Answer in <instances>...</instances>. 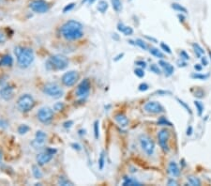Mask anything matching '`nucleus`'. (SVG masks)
<instances>
[{"instance_id": "obj_21", "label": "nucleus", "mask_w": 211, "mask_h": 186, "mask_svg": "<svg viewBox=\"0 0 211 186\" xmlns=\"http://www.w3.org/2000/svg\"><path fill=\"white\" fill-rule=\"evenodd\" d=\"M108 8H109V5H108V3L106 1H105V0H101V1H99L98 6H97V9L101 13L106 12Z\"/></svg>"}, {"instance_id": "obj_53", "label": "nucleus", "mask_w": 211, "mask_h": 186, "mask_svg": "<svg viewBox=\"0 0 211 186\" xmlns=\"http://www.w3.org/2000/svg\"><path fill=\"white\" fill-rule=\"evenodd\" d=\"M191 134H193V128L190 126L188 128V130H187V135H190Z\"/></svg>"}, {"instance_id": "obj_61", "label": "nucleus", "mask_w": 211, "mask_h": 186, "mask_svg": "<svg viewBox=\"0 0 211 186\" xmlns=\"http://www.w3.org/2000/svg\"><path fill=\"white\" fill-rule=\"evenodd\" d=\"M86 1H87V2H88V0H83V1H82V3L84 4V3H85Z\"/></svg>"}, {"instance_id": "obj_60", "label": "nucleus", "mask_w": 211, "mask_h": 186, "mask_svg": "<svg viewBox=\"0 0 211 186\" xmlns=\"http://www.w3.org/2000/svg\"><path fill=\"white\" fill-rule=\"evenodd\" d=\"M95 1H96V0H88V3H89V4H93Z\"/></svg>"}, {"instance_id": "obj_46", "label": "nucleus", "mask_w": 211, "mask_h": 186, "mask_svg": "<svg viewBox=\"0 0 211 186\" xmlns=\"http://www.w3.org/2000/svg\"><path fill=\"white\" fill-rule=\"evenodd\" d=\"M180 56H181L182 59H185V60L190 59V56H189L185 51H181V52H180Z\"/></svg>"}, {"instance_id": "obj_56", "label": "nucleus", "mask_w": 211, "mask_h": 186, "mask_svg": "<svg viewBox=\"0 0 211 186\" xmlns=\"http://www.w3.org/2000/svg\"><path fill=\"white\" fill-rule=\"evenodd\" d=\"M6 127L7 126V123L4 121V120H0V127Z\"/></svg>"}, {"instance_id": "obj_33", "label": "nucleus", "mask_w": 211, "mask_h": 186, "mask_svg": "<svg viewBox=\"0 0 211 186\" xmlns=\"http://www.w3.org/2000/svg\"><path fill=\"white\" fill-rule=\"evenodd\" d=\"M191 77L193 79H199V80H206L208 78V74H201L199 73H195L191 74Z\"/></svg>"}, {"instance_id": "obj_49", "label": "nucleus", "mask_w": 211, "mask_h": 186, "mask_svg": "<svg viewBox=\"0 0 211 186\" xmlns=\"http://www.w3.org/2000/svg\"><path fill=\"white\" fill-rule=\"evenodd\" d=\"M71 147H72L74 150H81V146L79 144H77V143H72Z\"/></svg>"}, {"instance_id": "obj_62", "label": "nucleus", "mask_w": 211, "mask_h": 186, "mask_svg": "<svg viewBox=\"0 0 211 186\" xmlns=\"http://www.w3.org/2000/svg\"><path fill=\"white\" fill-rule=\"evenodd\" d=\"M209 56H210V58H211V52H209Z\"/></svg>"}, {"instance_id": "obj_30", "label": "nucleus", "mask_w": 211, "mask_h": 186, "mask_svg": "<svg viewBox=\"0 0 211 186\" xmlns=\"http://www.w3.org/2000/svg\"><path fill=\"white\" fill-rule=\"evenodd\" d=\"M57 183H58V185H73L72 182H71L68 179H67L66 177H64V176H61V177L59 178L58 181H57Z\"/></svg>"}, {"instance_id": "obj_26", "label": "nucleus", "mask_w": 211, "mask_h": 186, "mask_svg": "<svg viewBox=\"0 0 211 186\" xmlns=\"http://www.w3.org/2000/svg\"><path fill=\"white\" fill-rule=\"evenodd\" d=\"M193 50H194V52H195L197 57H201V56H202L205 54L204 49H203L202 47H201L199 44L193 43Z\"/></svg>"}, {"instance_id": "obj_48", "label": "nucleus", "mask_w": 211, "mask_h": 186, "mask_svg": "<svg viewBox=\"0 0 211 186\" xmlns=\"http://www.w3.org/2000/svg\"><path fill=\"white\" fill-rule=\"evenodd\" d=\"M135 64L137 65V66H139V67H141V68H146L147 67V63L143 61V60H137L136 62H135Z\"/></svg>"}, {"instance_id": "obj_18", "label": "nucleus", "mask_w": 211, "mask_h": 186, "mask_svg": "<svg viewBox=\"0 0 211 186\" xmlns=\"http://www.w3.org/2000/svg\"><path fill=\"white\" fill-rule=\"evenodd\" d=\"M13 64V57L11 55H4L0 58V67H11Z\"/></svg>"}, {"instance_id": "obj_23", "label": "nucleus", "mask_w": 211, "mask_h": 186, "mask_svg": "<svg viewBox=\"0 0 211 186\" xmlns=\"http://www.w3.org/2000/svg\"><path fill=\"white\" fill-rule=\"evenodd\" d=\"M122 185L124 186H127V185H130V186H136V185H142L139 181H135L134 179H131V178H128V177H125L124 178V181L122 183Z\"/></svg>"}, {"instance_id": "obj_43", "label": "nucleus", "mask_w": 211, "mask_h": 186, "mask_svg": "<svg viewBox=\"0 0 211 186\" xmlns=\"http://www.w3.org/2000/svg\"><path fill=\"white\" fill-rule=\"evenodd\" d=\"M177 102H178V103H179L182 106H183L184 108H185V109H186V110H187L190 114H191V110H190V106H189L186 103H184L183 101H181V100H179V99H177Z\"/></svg>"}, {"instance_id": "obj_58", "label": "nucleus", "mask_w": 211, "mask_h": 186, "mask_svg": "<svg viewBox=\"0 0 211 186\" xmlns=\"http://www.w3.org/2000/svg\"><path fill=\"white\" fill-rule=\"evenodd\" d=\"M146 38H147V39H148V40H149V41H153V42H157V40H156V39H153V38H150V37H148V36H147Z\"/></svg>"}, {"instance_id": "obj_4", "label": "nucleus", "mask_w": 211, "mask_h": 186, "mask_svg": "<svg viewBox=\"0 0 211 186\" xmlns=\"http://www.w3.org/2000/svg\"><path fill=\"white\" fill-rule=\"evenodd\" d=\"M35 106V100L30 94H23L17 101V108L23 113L29 112Z\"/></svg>"}, {"instance_id": "obj_47", "label": "nucleus", "mask_w": 211, "mask_h": 186, "mask_svg": "<svg viewBox=\"0 0 211 186\" xmlns=\"http://www.w3.org/2000/svg\"><path fill=\"white\" fill-rule=\"evenodd\" d=\"M6 40H7V37H6V35H5L3 32H1V31H0V44L4 43V42H6Z\"/></svg>"}, {"instance_id": "obj_32", "label": "nucleus", "mask_w": 211, "mask_h": 186, "mask_svg": "<svg viewBox=\"0 0 211 186\" xmlns=\"http://www.w3.org/2000/svg\"><path fill=\"white\" fill-rule=\"evenodd\" d=\"M194 104H195V107H196V109H197L198 115L199 116H202L203 111H204V105H203V103H201V102H199V101H195Z\"/></svg>"}, {"instance_id": "obj_7", "label": "nucleus", "mask_w": 211, "mask_h": 186, "mask_svg": "<svg viewBox=\"0 0 211 186\" xmlns=\"http://www.w3.org/2000/svg\"><path fill=\"white\" fill-rule=\"evenodd\" d=\"M30 9L35 13H46L51 8L50 4L45 0H31L29 3Z\"/></svg>"}, {"instance_id": "obj_17", "label": "nucleus", "mask_w": 211, "mask_h": 186, "mask_svg": "<svg viewBox=\"0 0 211 186\" xmlns=\"http://www.w3.org/2000/svg\"><path fill=\"white\" fill-rule=\"evenodd\" d=\"M114 120H116L121 127H126L129 124V120L126 117V115H124L122 113H118L114 116Z\"/></svg>"}, {"instance_id": "obj_57", "label": "nucleus", "mask_w": 211, "mask_h": 186, "mask_svg": "<svg viewBox=\"0 0 211 186\" xmlns=\"http://www.w3.org/2000/svg\"><path fill=\"white\" fill-rule=\"evenodd\" d=\"M177 64H178L179 67H181V66H182V67H185V66H186V63H185V62H180V61H178Z\"/></svg>"}, {"instance_id": "obj_52", "label": "nucleus", "mask_w": 211, "mask_h": 186, "mask_svg": "<svg viewBox=\"0 0 211 186\" xmlns=\"http://www.w3.org/2000/svg\"><path fill=\"white\" fill-rule=\"evenodd\" d=\"M194 69H195L196 71L200 72V71H202V66H200V64H196V65L194 66Z\"/></svg>"}, {"instance_id": "obj_14", "label": "nucleus", "mask_w": 211, "mask_h": 186, "mask_svg": "<svg viewBox=\"0 0 211 186\" xmlns=\"http://www.w3.org/2000/svg\"><path fill=\"white\" fill-rule=\"evenodd\" d=\"M47 139V134L43 131H38L35 135V139L31 142V145L35 149H41L44 146Z\"/></svg>"}, {"instance_id": "obj_38", "label": "nucleus", "mask_w": 211, "mask_h": 186, "mask_svg": "<svg viewBox=\"0 0 211 186\" xmlns=\"http://www.w3.org/2000/svg\"><path fill=\"white\" fill-rule=\"evenodd\" d=\"M74 7H75V3H70V4H68V5H66V6L64 7V8H63V12H64V13H67V12H69L72 11V9L74 8Z\"/></svg>"}, {"instance_id": "obj_59", "label": "nucleus", "mask_w": 211, "mask_h": 186, "mask_svg": "<svg viewBox=\"0 0 211 186\" xmlns=\"http://www.w3.org/2000/svg\"><path fill=\"white\" fill-rule=\"evenodd\" d=\"M2 163V152H1V150H0V164Z\"/></svg>"}, {"instance_id": "obj_31", "label": "nucleus", "mask_w": 211, "mask_h": 186, "mask_svg": "<svg viewBox=\"0 0 211 186\" xmlns=\"http://www.w3.org/2000/svg\"><path fill=\"white\" fill-rule=\"evenodd\" d=\"M104 164H105V155H104V152L101 151V155H100V158H99V168H100V170L103 169Z\"/></svg>"}, {"instance_id": "obj_55", "label": "nucleus", "mask_w": 211, "mask_h": 186, "mask_svg": "<svg viewBox=\"0 0 211 186\" xmlns=\"http://www.w3.org/2000/svg\"><path fill=\"white\" fill-rule=\"evenodd\" d=\"M124 56V54H119V55H118L116 58H114V61H118V60L120 59V58H122V56Z\"/></svg>"}, {"instance_id": "obj_44", "label": "nucleus", "mask_w": 211, "mask_h": 186, "mask_svg": "<svg viewBox=\"0 0 211 186\" xmlns=\"http://www.w3.org/2000/svg\"><path fill=\"white\" fill-rule=\"evenodd\" d=\"M23 47H21V46H16L15 48H14V55L16 56V57L21 54V52L23 51Z\"/></svg>"}, {"instance_id": "obj_24", "label": "nucleus", "mask_w": 211, "mask_h": 186, "mask_svg": "<svg viewBox=\"0 0 211 186\" xmlns=\"http://www.w3.org/2000/svg\"><path fill=\"white\" fill-rule=\"evenodd\" d=\"M112 2V7L114 9V12H120L122 9V2L121 0H111Z\"/></svg>"}, {"instance_id": "obj_39", "label": "nucleus", "mask_w": 211, "mask_h": 186, "mask_svg": "<svg viewBox=\"0 0 211 186\" xmlns=\"http://www.w3.org/2000/svg\"><path fill=\"white\" fill-rule=\"evenodd\" d=\"M134 73H135V75L138 76L139 78H143L145 76V72H143L142 68H137V69L134 70Z\"/></svg>"}, {"instance_id": "obj_5", "label": "nucleus", "mask_w": 211, "mask_h": 186, "mask_svg": "<svg viewBox=\"0 0 211 186\" xmlns=\"http://www.w3.org/2000/svg\"><path fill=\"white\" fill-rule=\"evenodd\" d=\"M43 92L47 96H49L54 99H59L64 94L63 90L60 87L59 85H57L56 83L49 82L46 83L43 86Z\"/></svg>"}, {"instance_id": "obj_27", "label": "nucleus", "mask_w": 211, "mask_h": 186, "mask_svg": "<svg viewBox=\"0 0 211 186\" xmlns=\"http://www.w3.org/2000/svg\"><path fill=\"white\" fill-rule=\"evenodd\" d=\"M172 8H174L175 11H176V12H182V13H187V8H184L183 6H181L178 3L172 4Z\"/></svg>"}, {"instance_id": "obj_37", "label": "nucleus", "mask_w": 211, "mask_h": 186, "mask_svg": "<svg viewBox=\"0 0 211 186\" xmlns=\"http://www.w3.org/2000/svg\"><path fill=\"white\" fill-rule=\"evenodd\" d=\"M158 124L159 125H167V126H172V123L170 121H168L166 120V117H160V120H158Z\"/></svg>"}, {"instance_id": "obj_40", "label": "nucleus", "mask_w": 211, "mask_h": 186, "mask_svg": "<svg viewBox=\"0 0 211 186\" xmlns=\"http://www.w3.org/2000/svg\"><path fill=\"white\" fill-rule=\"evenodd\" d=\"M138 90H139V91H147L149 90V86L147 83H142L139 85Z\"/></svg>"}, {"instance_id": "obj_42", "label": "nucleus", "mask_w": 211, "mask_h": 186, "mask_svg": "<svg viewBox=\"0 0 211 186\" xmlns=\"http://www.w3.org/2000/svg\"><path fill=\"white\" fill-rule=\"evenodd\" d=\"M150 71L156 74H160V70L159 69V67L156 64H152L150 66Z\"/></svg>"}, {"instance_id": "obj_35", "label": "nucleus", "mask_w": 211, "mask_h": 186, "mask_svg": "<svg viewBox=\"0 0 211 186\" xmlns=\"http://www.w3.org/2000/svg\"><path fill=\"white\" fill-rule=\"evenodd\" d=\"M99 120H95L94 122V135H95V138L98 139L99 138V135H100V128H99Z\"/></svg>"}, {"instance_id": "obj_10", "label": "nucleus", "mask_w": 211, "mask_h": 186, "mask_svg": "<svg viewBox=\"0 0 211 186\" xmlns=\"http://www.w3.org/2000/svg\"><path fill=\"white\" fill-rule=\"evenodd\" d=\"M79 79V73L76 71H70L68 73H66L63 74L61 80H62V84L65 86L71 87L72 86H74L76 84V82Z\"/></svg>"}, {"instance_id": "obj_12", "label": "nucleus", "mask_w": 211, "mask_h": 186, "mask_svg": "<svg viewBox=\"0 0 211 186\" xmlns=\"http://www.w3.org/2000/svg\"><path fill=\"white\" fill-rule=\"evenodd\" d=\"M146 112L150 114H160L164 112V108L158 102H148L143 106Z\"/></svg>"}, {"instance_id": "obj_45", "label": "nucleus", "mask_w": 211, "mask_h": 186, "mask_svg": "<svg viewBox=\"0 0 211 186\" xmlns=\"http://www.w3.org/2000/svg\"><path fill=\"white\" fill-rule=\"evenodd\" d=\"M72 125H73V121L72 120H68V121H66V122L63 123V127H64V128H66V129L71 128Z\"/></svg>"}, {"instance_id": "obj_15", "label": "nucleus", "mask_w": 211, "mask_h": 186, "mask_svg": "<svg viewBox=\"0 0 211 186\" xmlns=\"http://www.w3.org/2000/svg\"><path fill=\"white\" fill-rule=\"evenodd\" d=\"M0 97L4 101H11L14 97V87L12 86H6L0 90Z\"/></svg>"}, {"instance_id": "obj_19", "label": "nucleus", "mask_w": 211, "mask_h": 186, "mask_svg": "<svg viewBox=\"0 0 211 186\" xmlns=\"http://www.w3.org/2000/svg\"><path fill=\"white\" fill-rule=\"evenodd\" d=\"M168 170L169 173L173 176V177H178L180 175V170L178 168V165L176 162H170L168 165Z\"/></svg>"}, {"instance_id": "obj_3", "label": "nucleus", "mask_w": 211, "mask_h": 186, "mask_svg": "<svg viewBox=\"0 0 211 186\" xmlns=\"http://www.w3.org/2000/svg\"><path fill=\"white\" fill-rule=\"evenodd\" d=\"M34 61V52L31 48H24L21 54L17 56L18 65L22 69H26Z\"/></svg>"}, {"instance_id": "obj_51", "label": "nucleus", "mask_w": 211, "mask_h": 186, "mask_svg": "<svg viewBox=\"0 0 211 186\" xmlns=\"http://www.w3.org/2000/svg\"><path fill=\"white\" fill-rule=\"evenodd\" d=\"M202 64H203L204 66H207V64H208V61H207V59H206V57H205V56H202Z\"/></svg>"}, {"instance_id": "obj_22", "label": "nucleus", "mask_w": 211, "mask_h": 186, "mask_svg": "<svg viewBox=\"0 0 211 186\" xmlns=\"http://www.w3.org/2000/svg\"><path fill=\"white\" fill-rule=\"evenodd\" d=\"M32 174H33V176H34V178L37 179V180L41 179L42 176H43L42 172H41V169L39 168V166L36 165V164H33V165H32Z\"/></svg>"}, {"instance_id": "obj_16", "label": "nucleus", "mask_w": 211, "mask_h": 186, "mask_svg": "<svg viewBox=\"0 0 211 186\" xmlns=\"http://www.w3.org/2000/svg\"><path fill=\"white\" fill-rule=\"evenodd\" d=\"M159 65H160V67L163 69L166 76H171L173 73H174L175 69H174V67H173V65H171L170 63H168L166 61H163V60H160Z\"/></svg>"}, {"instance_id": "obj_41", "label": "nucleus", "mask_w": 211, "mask_h": 186, "mask_svg": "<svg viewBox=\"0 0 211 186\" xmlns=\"http://www.w3.org/2000/svg\"><path fill=\"white\" fill-rule=\"evenodd\" d=\"M160 48L163 50L164 52H166L167 54H172V51H171V48L164 42H161L160 43Z\"/></svg>"}, {"instance_id": "obj_34", "label": "nucleus", "mask_w": 211, "mask_h": 186, "mask_svg": "<svg viewBox=\"0 0 211 186\" xmlns=\"http://www.w3.org/2000/svg\"><path fill=\"white\" fill-rule=\"evenodd\" d=\"M65 107V103L62 102H57L54 104V110L56 112H61Z\"/></svg>"}, {"instance_id": "obj_50", "label": "nucleus", "mask_w": 211, "mask_h": 186, "mask_svg": "<svg viewBox=\"0 0 211 186\" xmlns=\"http://www.w3.org/2000/svg\"><path fill=\"white\" fill-rule=\"evenodd\" d=\"M167 184L170 185V186H172V185H176L177 182H176L174 179H170V180L168 181V183H167Z\"/></svg>"}, {"instance_id": "obj_11", "label": "nucleus", "mask_w": 211, "mask_h": 186, "mask_svg": "<svg viewBox=\"0 0 211 186\" xmlns=\"http://www.w3.org/2000/svg\"><path fill=\"white\" fill-rule=\"evenodd\" d=\"M90 91V82L88 79H84L77 86L75 94L78 98H85Z\"/></svg>"}, {"instance_id": "obj_1", "label": "nucleus", "mask_w": 211, "mask_h": 186, "mask_svg": "<svg viewBox=\"0 0 211 186\" xmlns=\"http://www.w3.org/2000/svg\"><path fill=\"white\" fill-rule=\"evenodd\" d=\"M60 34L66 41H77L84 37L83 25L75 20L66 22L60 28Z\"/></svg>"}, {"instance_id": "obj_54", "label": "nucleus", "mask_w": 211, "mask_h": 186, "mask_svg": "<svg viewBox=\"0 0 211 186\" xmlns=\"http://www.w3.org/2000/svg\"><path fill=\"white\" fill-rule=\"evenodd\" d=\"M177 17L179 18L180 22H184V19H185V17L183 16V14H181V13H180V14H178V15H177Z\"/></svg>"}, {"instance_id": "obj_20", "label": "nucleus", "mask_w": 211, "mask_h": 186, "mask_svg": "<svg viewBox=\"0 0 211 186\" xmlns=\"http://www.w3.org/2000/svg\"><path fill=\"white\" fill-rule=\"evenodd\" d=\"M117 29L118 31L123 33L125 36H130L133 34V29L130 26H127L123 23H118L117 24Z\"/></svg>"}, {"instance_id": "obj_8", "label": "nucleus", "mask_w": 211, "mask_h": 186, "mask_svg": "<svg viewBox=\"0 0 211 186\" xmlns=\"http://www.w3.org/2000/svg\"><path fill=\"white\" fill-rule=\"evenodd\" d=\"M56 150L55 149H53V148H47L45 149L43 151L40 152L39 154L37 155V163L39 164L40 165H44L45 164L47 163H49L53 157H54V155L56 153Z\"/></svg>"}, {"instance_id": "obj_36", "label": "nucleus", "mask_w": 211, "mask_h": 186, "mask_svg": "<svg viewBox=\"0 0 211 186\" xmlns=\"http://www.w3.org/2000/svg\"><path fill=\"white\" fill-rule=\"evenodd\" d=\"M135 44L137 46H139L141 49H143V50H147V43L143 42V40H141V39H136L135 41Z\"/></svg>"}, {"instance_id": "obj_9", "label": "nucleus", "mask_w": 211, "mask_h": 186, "mask_svg": "<svg viewBox=\"0 0 211 186\" xmlns=\"http://www.w3.org/2000/svg\"><path fill=\"white\" fill-rule=\"evenodd\" d=\"M38 120L42 123H50L54 119V111L48 106H43L37 113Z\"/></svg>"}, {"instance_id": "obj_25", "label": "nucleus", "mask_w": 211, "mask_h": 186, "mask_svg": "<svg viewBox=\"0 0 211 186\" xmlns=\"http://www.w3.org/2000/svg\"><path fill=\"white\" fill-rule=\"evenodd\" d=\"M149 52H150V54L152 55V56H154L155 57H158V58H163L164 57V55L162 54L161 52H160V50H159L158 48H155V47H151L150 49H149Z\"/></svg>"}, {"instance_id": "obj_28", "label": "nucleus", "mask_w": 211, "mask_h": 186, "mask_svg": "<svg viewBox=\"0 0 211 186\" xmlns=\"http://www.w3.org/2000/svg\"><path fill=\"white\" fill-rule=\"evenodd\" d=\"M188 181L190 185L193 186H199L201 184V181L198 178L196 177H193V176H190V177H188Z\"/></svg>"}, {"instance_id": "obj_13", "label": "nucleus", "mask_w": 211, "mask_h": 186, "mask_svg": "<svg viewBox=\"0 0 211 186\" xmlns=\"http://www.w3.org/2000/svg\"><path fill=\"white\" fill-rule=\"evenodd\" d=\"M169 132L166 129H162L159 132L158 134V139H159V144L161 147V149L164 151H168V140H169Z\"/></svg>"}, {"instance_id": "obj_2", "label": "nucleus", "mask_w": 211, "mask_h": 186, "mask_svg": "<svg viewBox=\"0 0 211 186\" xmlns=\"http://www.w3.org/2000/svg\"><path fill=\"white\" fill-rule=\"evenodd\" d=\"M69 66L68 57L63 55H54L48 58L45 67L48 71H63Z\"/></svg>"}, {"instance_id": "obj_6", "label": "nucleus", "mask_w": 211, "mask_h": 186, "mask_svg": "<svg viewBox=\"0 0 211 186\" xmlns=\"http://www.w3.org/2000/svg\"><path fill=\"white\" fill-rule=\"evenodd\" d=\"M139 142L141 145L142 150L145 151L148 156H151L155 150V143L147 134H142L139 137Z\"/></svg>"}, {"instance_id": "obj_29", "label": "nucleus", "mask_w": 211, "mask_h": 186, "mask_svg": "<svg viewBox=\"0 0 211 186\" xmlns=\"http://www.w3.org/2000/svg\"><path fill=\"white\" fill-rule=\"evenodd\" d=\"M29 130H30L29 126H27L26 124H22L18 127V133L20 134H25Z\"/></svg>"}]
</instances>
